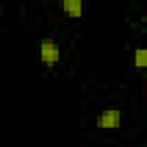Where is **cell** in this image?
Returning a JSON list of instances; mask_svg holds the SVG:
<instances>
[{"label":"cell","mask_w":147,"mask_h":147,"mask_svg":"<svg viewBox=\"0 0 147 147\" xmlns=\"http://www.w3.org/2000/svg\"><path fill=\"white\" fill-rule=\"evenodd\" d=\"M133 66L137 69H144L147 66V50L144 47H137L133 50Z\"/></svg>","instance_id":"4"},{"label":"cell","mask_w":147,"mask_h":147,"mask_svg":"<svg viewBox=\"0 0 147 147\" xmlns=\"http://www.w3.org/2000/svg\"><path fill=\"white\" fill-rule=\"evenodd\" d=\"M0 16H2V5H0Z\"/></svg>","instance_id":"5"},{"label":"cell","mask_w":147,"mask_h":147,"mask_svg":"<svg viewBox=\"0 0 147 147\" xmlns=\"http://www.w3.org/2000/svg\"><path fill=\"white\" fill-rule=\"evenodd\" d=\"M38 54L40 61L47 67H54L61 61V45L54 38H43L38 45Z\"/></svg>","instance_id":"1"},{"label":"cell","mask_w":147,"mask_h":147,"mask_svg":"<svg viewBox=\"0 0 147 147\" xmlns=\"http://www.w3.org/2000/svg\"><path fill=\"white\" fill-rule=\"evenodd\" d=\"M123 123V113L118 107H106L95 118V126L99 130H118Z\"/></svg>","instance_id":"2"},{"label":"cell","mask_w":147,"mask_h":147,"mask_svg":"<svg viewBox=\"0 0 147 147\" xmlns=\"http://www.w3.org/2000/svg\"><path fill=\"white\" fill-rule=\"evenodd\" d=\"M59 7L69 18H82L83 16V2L82 0H61Z\"/></svg>","instance_id":"3"}]
</instances>
